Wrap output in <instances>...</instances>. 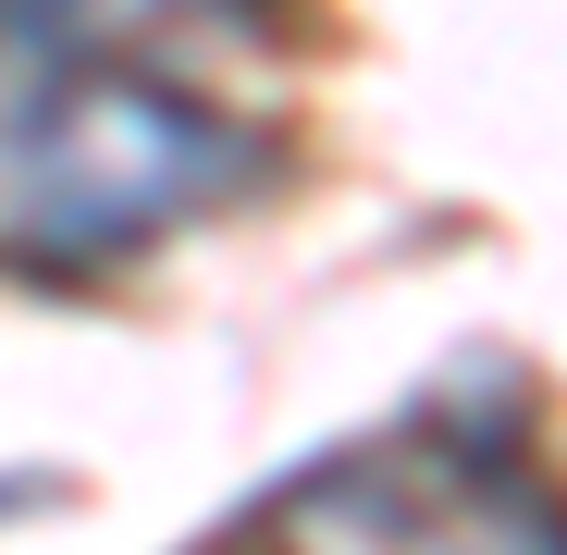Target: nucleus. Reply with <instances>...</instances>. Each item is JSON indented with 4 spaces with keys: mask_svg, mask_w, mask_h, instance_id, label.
<instances>
[{
    "mask_svg": "<svg viewBox=\"0 0 567 555\" xmlns=\"http://www.w3.org/2000/svg\"><path fill=\"white\" fill-rule=\"evenodd\" d=\"M50 62H62V50H50V38H25V25H13V13H0V112H13V100H25V86H38V74H50Z\"/></svg>",
    "mask_w": 567,
    "mask_h": 555,
    "instance_id": "obj_3",
    "label": "nucleus"
},
{
    "mask_svg": "<svg viewBox=\"0 0 567 555\" xmlns=\"http://www.w3.org/2000/svg\"><path fill=\"white\" fill-rule=\"evenodd\" d=\"M271 173V136L223 112L210 86L161 62H86L62 50L13 112H0V247L50 271L148 259L161 235L235 210Z\"/></svg>",
    "mask_w": 567,
    "mask_h": 555,
    "instance_id": "obj_1",
    "label": "nucleus"
},
{
    "mask_svg": "<svg viewBox=\"0 0 567 555\" xmlns=\"http://www.w3.org/2000/svg\"><path fill=\"white\" fill-rule=\"evenodd\" d=\"M25 38L50 50H86V62H136L161 38H259L284 0H0Z\"/></svg>",
    "mask_w": 567,
    "mask_h": 555,
    "instance_id": "obj_2",
    "label": "nucleus"
}]
</instances>
